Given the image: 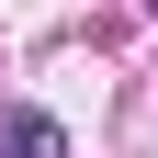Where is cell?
Listing matches in <instances>:
<instances>
[{"mask_svg":"<svg viewBox=\"0 0 158 158\" xmlns=\"http://www.w3.org/2000/svg\"><path fill=\"white\" fill-rule=\"evenodd\" d=\"M0 147H11V158H68V135H56L45 113H11V124H0Z\"/></svg>","mask_w":158,"mask_h":158,"instance_id":"cell-1","label":"cell"}]
</instances>
